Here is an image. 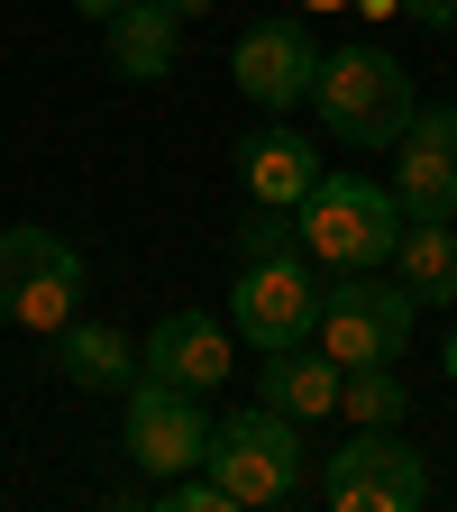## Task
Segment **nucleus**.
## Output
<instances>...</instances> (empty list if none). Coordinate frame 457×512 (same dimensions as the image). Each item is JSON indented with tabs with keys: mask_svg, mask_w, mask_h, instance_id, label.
<instances>
[{
	"mask_svg": "<svg viewBox=\"0 0 457 512\" xmlns=\"http://www.w3.org/2000/svg\"><path fill=\"white\" fill-rule=\"evenodd\" d=\"M357 19H403V0H348Z\"/></svg>",
	"mask_w": 457,
	"mask_h": 512,
	"instance_id": "20",
	"label": "nucleus"
},
{
	"mask_svg": "<svg viewBox=\"0 0 457 512\" xmlns=\"http://www.w3.org/2000/svg\"><path fill=\"white\" fill-rule=\"evenodd\" d=\"M311 183H320V156L302 128H256V138H238V192L247 202H275V211H302L311 202Z\"/></svg>",
	"mask_w": 457,
	"mask_h": 512,
	"instance_id": "13",
	"label": "nucleus"
},
{
	"mask_svg": "<svg viewBox=\"0 0 457 512\" xmlns=\"http://www.w3.org/2000/svg\"><path fill=\"white\" fill-rule=\"evenodd\" d=\"M238 266H266V256H302V220L293 211H275V202H247V220H238Z\"/></svg>",
	"mask_w": 457,
	"mask_h": 512,
	"instance_id": "18",
	"label": "nucleus"
},
{
	"mask_svg": "<svg viewBox=\"0 0 457 512\" xmlns=\"http://www.w3.org/2000/svg\"><path fill=\"white\" fill-rule=\"evenodd\" d=\"M403 238V202L394 183H366V174H320L311 202H302V256L330 275H357V266H384Z\"/></svg>",
	"mask_w": 457,
	"mask_h": 512,
	"instance_id": "4",
	"label": "nucleus"
},
{
	"mask_svg": "<svg viewBox=\"0 0 457 512\" xmlns=\"http://www.w3.org/2000/svg\"><path fill=\"white\" fill-rule=\"evenodd\" d=\"M320 55L330 46H311V19H293V10H266V19H247L238 28V46H229V74H238V92L256 101V110H293V101H311V83H320Z\"/></svg>",
	"mask_w": 457,
	"mask_h": 512,
	"instance_id": "8",
	"label": "nucleus"
},
{
	"mask_svg": "<svg viewBox=\"0 0 457 512\" xmlns=\"http://www.w3.org/2000/svg\"><path fill=\"white\" fill-rule=\"evenodd\" d=\"M320 503L330 512H421L430 503V467L394 430H357L348 448L320 458Z\"/></svg>",
	"mask_w": 457,
	"mask_h": 512,
	"instance_id": "6",
	"label": "nucleus"
},
{
	"mask_svg": "<svg viewBox=\"0 0 457 512\" xmlns=\"http://www.w3.org/2000/svg\"><path fill=\"white\" fill-rule=\"evenodd\" d=\"M339 384L348 366L320 348V339H293V348H266V366H256V403H275L284 421H320V412H339Z\"/></svg>",
	"mask_w": 457,
	"mask_h": 512,
	"instance_id": "11",
	"label": "nucleus"
},
{
	"mask_svg": "<svg viewBox=\"0 0 457 512\" xmlns=\"http://www.w3.org/2000/svg\"><path fill=\"white\" fill-rule=\"evenodd\" d=\"M156 10H174V19H202V10H220V0H156Z\"/></svg>",
	"mask_w": 457,
	"mask_h": 512,
	"instance_id": "21",
	"label": "nucleus"
},
{
	"mask_svg": "<svg viewBox=\"0 0 457 512\" xmlns=\"http://www.w3.org/2000/svg\"><path fill=\"white\" fill-rule=\"evenodd\" d=\"M403 19H421V28H457V0H403Z\"/></svg>",
	"mask_w": 457,
	"mask_h": 512,
	"instance_id": "19",
	"label": "nucleus"
},
{
	"mask_svg": "<svg viewBox=\"0 0 457 512\" xmlns=\"http://www.w3.org/2000/svg\"><path fill=\"white\" fill-rule=\"evenodd\" d=\"M83 247L74 238H55V229H0V320H19V330L55 339L64 320L83 311Z\"/></svg>",
	"mask_w": 457,
	"mask_h": 512,
	"instance_id": "5",
	"label": "nucleus"
},
{
	"mask_svg": "<svg viewBox=\"0 0 457 512\" xmlns=\"http://www.w3.org/2000/svg\"><path fill=\"white\" fill-rule=\"evenodd\" d=\"M55 375L74 384V394H128V384L147 375V357H138V339H128V330L74 311V320L55 330Z\"/></svg>",
	"mask_w": 457,
	"mask_h": 512,
	"instance_id": "14",
	"label": "nucleus"
},
{
	"mask_svg": "<svg viewBox=\"0 0 457 512\" xmlns=\"http://www.w3.org/2000/svg\"><path fill=\"white\" fill-rule=\"evenodd\" d=\"M119 439H128V458L165 485V476H183V467L211 458V412H202V394H192V384L138 375V384L119 394Z\"/></svg>",
	"mask_w": 457,
	"mask_h": 512,
	"instance_id": "7",
	"label": "nucleus"
},
{
	"mask_svg": "<svg viewBox=\"0 0 457 512\" xmlns=\"http://www.w3.org/2000/svg\"><path fill=\"white\" fill-rule=\"evenodd\" d=\"M238 339L266 357V348H293L311 339V320H320V284H311V256H266V266H238Z\"/></svg>",
	"mask_w": 457,
	"mask_h": 512,
	"instance_id": "9",
	"label": "nucleus"
},
{
	"mask_svg": "<svg viewBox=\"0 0 457 512\" xmlns=\"http://www.w3.org/2000/svg\"><path fill=\"white\" fill-rule=\"evenodd\" d=\"M412 330H421V302L403 293L394 266H384V275L357 266V275H339V284H320V320H311V339L330 348L339 366H403Z\"/></svg>",
	"mask_w": 457,
	"mask_h": 512,
	"instance_id": "3",
	"label": "nucleus"
},
{
	"mask_svg": "<svg viewBox=\"0 0 457 512\" xmlns=\"http://www.w3.org/2000/svg\"><path fill=\"white\" fill-rule=\"evenodd\" d=\"M311 110L339 147H366V156H394V138L412 128V74L384 46H330L320 55V83H311Z\"/></svg>",
	"mask_w": 457,
	"mask_h": 512,
	"instance_id": "2",
	"label": "nucleus"
},
{
	"mask_svg": "<svg viewBox=\"0 0 457 512\" xmlns=\"http://www.w3.org/2000/svg\"><path fill=\"white\" fill-rule=\"evenodd\" d=\"M138 357H147V375L192 384V394H220V384H229V330H220L211 311H165Z\"/></svg>",
	"mask_w": 457,
	"mask_h": 512,
	"instance_id": "12",
	"label": "nucleus"
},
{
	"mask_svg": "<svg viewBox=\"0 0 457 512\" xmlns=\"http://www.w3.org/2000/svg\"><path fill=\"white\" fill-rule=\"evenodd\" d=\"M74 10H83V19H119V10H128V0H74Z\"/></svg>",
	"mask_w": 457,
	"mask_h": 512,
	"instance_id": "22",
	"label": "nucleus"
},
{
	"mask_svg": "<svg viewBox=\"0 0 457 512\" xmlns=\"http://www.w3.org/2000/svg\"><path fill=\"white\" fill-rule=\"evenodd\" d=\"M339 412H348L357 430H403L412 394H403V375H394V366H348V384H339Z\"/></svg>",
	"mask_w": 457,
	"mask_h": 512,
	"instance_id": "17",
	"label": "nucleus"
},
{
	"mask_svg": "<svg viewBox=\"0 0 457 512\" xmlns=\"http://www.w3.org/2000/svg\"><path fill=\"white\" fill-rule=\"evenodd\" d=\"M229 494V512H293L320 476H311V430L284 421L275 403H247L229 421H211V458H202Z\"/></svg>",
	"mask_w": 457,
	"mask_h": 512,
	"instance_id": "1",
	"label": "nucleus"
},
{
	"mask_svg": "<svg viewBox=\"0 0 457 512\" xmlns=\"http://www.w3.org/2000/svg\"><path fill=\"white\" fill-rule=\"evenodd\" d=\"M439 366H448V384H457V320H448V339H439Z\"/></svg>",
	"mask_w": 457,
	"mask_h": 512,
	"instance_id": "23",
	"label": "nucleus"
},
{
	"mask_svg": "<svg viewBox=\"0 0 457 512\" xmlns=\"http://www.w3.org/2000/svg\"><path fill=\"white\" fill-rule=\"evenodd\" d=\"M311 10H348V0H311Z\"/></svg>",
	"mask_w": 457,
	"mask_h": 512,
	"instance_id": "24",
	"label": "nucleus"
},
{
	"mask_svg": "<svg viewBox=\"0 0 457 512\" xmlns=\"http://www.w3.org/2000/svg\"><path fill=\"white\" fill-rule=\"evenodd\" d=\"M384 266L403 275L412 302H448L457 311V220H403V238H394Z\"/></svg>",
	"mask_w": 457,
	"mask_h": 512,
	"instance_id": "16",
	"label": "nucleus"
},
{
	"mask_svg": "<svg viewBox=\"0 0 457 512\" xmlns=\"http://www.w3.org/2000/svg\"><path fill=\"white\" fill-rule=\"evenodd\" d=\"M394 202L403 220H457V110H412L394 138Z\"/></svg>",
	"mask_w": 457,
	"mask_h": 512,
	"instance_id": "10",
	"label": "nucleus"
},
{
	"mask_svg": "<svg viewBox=\"0 0 457 512\" xmlns=\"http://www.w3.org/2000/svg\"><path fill=\"white\" fill-rule=\"evenodd\" d=\"M101 46H110V74L119 83H165L183 64V19L156 10V0H128L119 19H101Z\"/></svg>",
	"mask_w": 457,
	"mask_h": 512,
	"instance_id": "15",
	"label": "nucleus"
}]
</instances>
